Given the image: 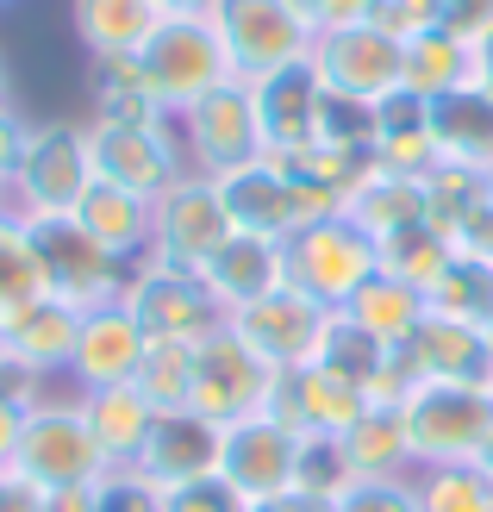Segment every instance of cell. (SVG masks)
Here are the masks:
<instances>
[{"mask_svg":"<svg viewBox=\"0 0 493 512\" xmlns=\"http://www.w3.org/2000/svg\"><path fill=\"white\" fill-rule=\"evenodd\" d=\"M163 500H169V512H244V500L231 494L219 475H206V481H188V488H169Z\"/></svg>","mask_w":493,"mask_h":512,"instance_id":"obj_45","label":"cell"},{"mask_svg":"<svg viewBox=\"0 0 493 512\" xmlns=\"http://www.w3.org/2000/svg\"><path fill=\"white\" fill-rule=\"evenodd\" d=\"M437 32H450L456 44H481L493 32V0H444V13H437Z\"/></svg>","mask_w":493,"mask_h":512,"instance_id":"obj_44","label":"cell"},{"mask_svg":"<svg viewBox=\"0 0 493 512\" xmlns=\"http://www.w3.org/2000/svg\"><path fill=\"white\" fill-rule=\"evenodd\" d=\"M344 213L375 244H387V238L412 232V225H425V182H419V175H387V169H375L369 182L344 200Z\"/></svg>","mask_w":493,"mask_h":512,"instance_id":"obj_30","label":"cell"},{"mask_svg":"<svg viewBox=\"0 0 493 512\" xmlns=\"http://www.w3.org/2000/svg\"><path fill=\"white\" fill-rule=\"evenodd\" d=\"M219 444H225V431L206 425L200 413H157V431H150V444H144V456L132 469L169 494V488H188V481L219 475Z\"/></svg>","mask_w":493,"mask_h":512,"instance_id":"obj_21","label":"cell"},{"mask_svg":"<svg viewBox=\"0 0 493 512\" xmlns=\"http://www.w3.org/2000/svg\"><path fill=\"white\" fill-rule=\"evenodd\" d=\"M219 0H157V13L163 19H200V13H213Z\"/></svg>","mask_w":493,"mask_h":512,"instance_id":"obj_51","label":"cell"},{"mask_svg":"<svg viewBox=\"0 0 493 512\" xmlns=\"http://www.w3.org/2000/svg\"><path fill=\"white\" fill-rule=\"evenodd\" d=\"M138 75H144V88L163 100V113H188L194 100H206L213 88L225 82H238L231 75V57H225V44L213 32V19H163L157 32H150V44L138 50Z\"/></svg>","mask_w":493,"mask_h":512,"instance_id":"obj_6","label":"cell"},{"mask_svg":"<svg viewBox=\"0 0 493 512\" xmlns=\"http://www.w3.org/2000/svg\"><path fill=\"white\" fill-rule=\"evenodd\" d=\"M7 469L25 475L44 494H63V488H94L113 463H107V450H100V438L82 419V400L69 388H44L19 419V444H13Z\"/></svg>","mask_w":493,"mask_h":512,"instance_id":"obj_1","label":"cell"},{"mask_svg":"<svg viewBox=\"0 0 493 512\" xmlns=\"http://www.w3.org/2000/svg\"><path fill=\"white\" fill-rule=\"evenodd\" d=\"M219 194H225L231 225H238L244 238H269V244H288L306 219H325V207L306 194V182L275 157H256L244 169L219 175Z\"/></svg>","mask_w":493,"mask_h":512,"instance_id":"obj_13","label":"cell"},{"mask_svg":"<svg viewBox=\"0 0 493 512\" xmlns=\"http://www.w3.org/2000/svg\"><path fill=\"white\" fill-rule=\"evenodd\" d=\"M356 488V469L337 438H300V475H294V500L313 506H337Z\"/></svg>","mask_w":493,"mask_h":512,"instance_id":"obj_40","label":"cell"},{"mask_svg":"<svg viewBox=\"0 0 493 512\" xmlns=\"http://www.w3.org/2000/svg\"><path fill=\"white\" fill-rule=\"evenodd\" d=\"M94 119H107V125H169L163 113V100L144 88V75L132 57H107V63H94Z\"/></svg>","mask_w":493,"mask_h":512,"instance_id":"obj_32","label":"cell"},{"mask_svg":"<svg viewBox=\"0 0 493 512\" xmlns=\"http://www.w3.org/2000/svg\"><path fill=\"white\" fill-rule=\"evenodd\" d=\"M425 294L419 288H406V281H394V275H369L362 288L350 294V306H344V319L356 325V331H369L375 344H387V350H400L412 331L425 325Z\"/></svg>","mask_w":493,"mask_h":512,"instance_id":"obj_29","label":"cell"},{"mask_svg":"<svg viewBox=\"0 0 493 512\" xmlns=\"http://www.w3.org/2000/svg\"><path fill=\"white\" fill-rule=\"evenodd\" d=\"M200 281H206V294H213V306L231 319V313H244L256 300H269L275 288H288V263H281V244L238 232L213 263L200 269Z\"/></svg>","mask_w":493,"mask_h":512,"instance_id":"obj_24","label":"cell"},{"mask_svg":"<svg viewBox=\"0 0 493 512\" xmlns=\"http://www.w3.org/2000/svg\"><path fill=\"white\" fill-rule=\"evenodd\" d=\"M412 500H419V512H493V481L475 463L412 469Z\"/></svg>","mask_w":493,"mask_h":512,"instance_id":"obj_38","label":"cell"},{"mask_svg":"<svg viewBox=\"0 0 493 512\" xmlns=\"http://www.w3.org/2000/svg\"><path fill=\"white\" fill-rule=\"evenodd\" d=\"M481 175H487V194H493V157H487V169H481Z\"/></svg>","mask_w":493,"mask_h":512,"instance_id":"obj_56","label":"cell"},{"mask_svg":"<svg viewBox=\"0 0 493 512\" xmlns=\"http://www.w3.org/2000/svg\"><path fill=\"white\" fill-rule=\"evenodd\" d=\"M469 88V44H456L450 32H419L406 38V94L437 100Z\"/></svg>","mask_w":493,"mask_h":512,"instance_id":"obj_34","label":"cell"},{"mask_svg":"<svg viewBox=\"0 0 493 512\" xmlns=\"http://www.w3.org/2000/svg\"><path fill=\"white\" fill-rule=\"evenodd\" d=\"M331 512H419V500H412V481H356Z\"/></svg>","mask_w":493,"mask_h":512,"instance_id":"obj_42","label":"cell"},{"mask_svg":"<svg viewBox=\"0 0 493 512\" xmlns=\"http://www.w3.org/2000/svg\"><path fill=\"white\" fill-rule=\"evenodd\" d=\"M0 7H13V0H0Z\"/></svg>","mask_w":493,"mask_h":512,"instance_id":"obj_57","label":"cell"},{"mask_svg":"<svg viewBox=\"0 0 493 512\" xmlns=\"http://www.w3.org/2000/svg\"><path fill=\"white\" fill-rule=\"evenodd\" d=\"M456 250L469 256V263L493 269V200H487V207H481V213H475V219H469V225L456 232Z\"/></svg>","mask_w":493,"mask_h":512,"instance_id":"obj_47","label":"cell"},{"mask_svg":"<svg viewBox=\"0 0 493 512\" xmlns=\"http://www.w3.org/2000/svg\"><path fill=\"white\" fill-rule=\"evenodd\" d=\"M88 512H169V500H163L157 481H144L138 469H107L88 488Z\"/></svg>","mask_w":493,"mask_h":512,"instance_id":"obj_41","label":"cell"},{"mask_svg":"<svg viewBox=\"0 0 493 512\" xmlns=\"http://www.w3.org/2000/svg\"><path fill=\"white\" fill-rule=\"evenodd\" d=\"M306 7H313L319 32H325V25H369L381 13V0H306Z\"/></svg>","mask_w":493,"mask_h":512,"instance_id":"obj_48","label":"cell"},{"mask_svg":"<svg viewBox=\"0 0 493 512\" xmlns=\"http://www.w3.org/2000/svg\"><path fill=\"white\" fill-rule=\"evenodd\" d=\"M331 319H337L331 306L306 300L300 288H275L269 300H256V306H244V313H231L225 325L238 331V338L263 356L275 375H294V369H306V363H319V356H325Z\"/></svg>","mask_w":493,"mask_h":512,"instance_id":"obj_14","label":"cell"},{"mask_svg":"<svg viewBox=\"0 0 493 512\" xmlns=\"http://www.w3.org/2000/svg\"><path fill=\"white\" fill-rule=\"evenodd\" d=\"M38 294H44V269H38L32 238H25V219L0 207V325L25 313Z\"/></svg>","mask_w":493,"mask_h":512,"instance_id":"obj_36","label":"cell"},{"mask_svg":"<svg viewBox=\"0 0 493 512\" xmlns=\"http://www.w3.org/2000/svg\"><path fill=\"white\" fill-rule=\"evenodd\" d=\"M294 475H300V431H288L269 413L225 431L219 481L244 506H256V500H294Z\"/></svg>","mask_w":493,"mask_h":512,"instance_id":"obj_16","label":"cell"},{"mask_svg":"<svg viewBox=\"0 0 493 512\" xmlns=\"http://www.w3.org/2000/svg\"><path fill=\"white\" fill-rule=\"evenodd\" d=\"M19 419H25V406H19V400H0V469L13 463V444H19Z\"/></svg>","mask_w":493,"mask_h":512,"instance_id":"obj_49","label":"cell"},{"mask_svg":"<svg viewBox=\"0 0 493 512\" xmlns=\"http://www.w3.org/2000/svg\"><path fill=\"white\" fill-rule=\"evenodd\" d=\"M13 100V75H7V57H0V107Z\"/></svg>","mask_w":493,"mask_h":512,"instance_id":"obj_53","label":"cell"},{"mask_svg":"<svg viewBox=\"0 0 493 512\" xmlns=\"http://www.w3.org/2000/svg\"><path fill=\"white\" fill-rule=\"evenodd\" d=\"M25 138H32V119H25L13 100L0 107V188L13 182V169H19V157H25Z\"/></svg>","mask_w":493,"mask_h":512,"instance_id":"obj_46","label":"cell"},{"mask_svg":"<svg viewBox=\"0 0 493 512\" xmlns=\"http://www.w3.org/2000/svg\"><path fill=\"white\" fill-rule=\"evenodd\" d=\"M475 469H481V475L493 481V438H487V450H481V463H475Z\"/></svg>","mask_w":493,"mask_h":512,"instance_id":"obj_54","label":"cell"},{"mask_svg":"<svg viewBox=\"0 0 493 512\" xmlns=\"http://www.w3.org/2000/svg\"><path fill=\"white\" fill-rule=\"evenodd\" d=\"M306 69L331 100H350V107H375V100L406 88V44L381 25H325L306 50Z\"/></svg>","mask_w":493,"mask_h":512,"instance_id":"obj_7","label":"cell"},{"mask_svg":"<svg viewBox=\"0 0 493 512\" xmlns=\"http://www.w3.org/2000/svg\"><path fill=\"white\" fill-rule=\"evenodd\" d=\"M419 182H425V225H431V232H444L450 244H456L462 225H469L493 200L487 194V175L481 169H462V163H431Z\"/></svg>","mask_w":493,"mask_h":512,"instance_id":"obj_33","label":"cell"},{"mask_svg":"<svg viewBox=\"0 0 493 512\" xmlns=\"http://www.w3.org/2000/svg\"><path fill=\"white\" fill-rule=\"evenodd\" d=\"M256 88V119H263V157L300 163L325 144V88L313 82V69H281Z\"/></svg>","mask_w":493,"mask_h":512,"instance_id":"obj_18","label":"cell"},{"mask_svg":"<svg viewBox=\"0 0 493 512\" xmlns=\"http://www.w3.org/2000/svg\"><path fill=\"white\" fill-rule=\"evenodd\" d=\"M275 369L256 356L231 325H219L213 338L194 344V394H188V413H200L206 425H244V419H263L269 400H275Z\"/></svg>","mask_w":493,"mask_h":512,"instance_id":"obj_8","label":"cell"},{"mask_svg":"<svg viewBox=\"0 0 493 512\" xmlns=\"http://www.w3.org/2000/svg\"><path fill=\"white\" fill-rule=\"evenodd\" d=\"M238 238V225L225 213V194L213 175H181V182L157 200V238H150V256H163L175 269H206L213 256Z\"/></svg>","mask_w":493,"mask_h":512,"instance_id":"obj_15","label":"cell"},{"mask_svg":"<svg viewBox=\"0 0 493 512\" xmlns=\"http://www.w3.org/2000/svg\"><path fill=\"white\" fill-rule=\"evenodd\" d=\"M400 425L412 444V469L481 463L493 438V381H419L400 400Z\"/></svg>","mask_w":493,"mask_h":512,"instance_id":"obj_2","label":"cell"},{"mask_svg":"<svg viewBox=\"0 0 493 512\" xmlns=\"http://www.w3.org/2000/svg\"><path fill=\"white\" fill-rule=\"evenodd\" d=\"M300 512H331V506H313V500H300Z\"/></svg>","mask_w":493,"mask_h":512,"instance_id":"obj_55","label":"cell"},{"mask_svg":"<svg viewBox=\"0 0 493 512\" xmlns=\"http://www.w3.org/2000/svg\"><path fill=\"white\" fill-rule=\"evenodd\" d=\"M431 144L437 163H462V169H487L493 157V100L469 82L456 94L431 100Z\"/></svg>","mask_w":493,"mask_h":512,"instance_id":"obj_28","label":"cell"},{"mask_svg":"<svg viewBox=\"0 0 493 512\" xmlns=\"http://www.w3.org/2000/svg\"><path fill=\"white\" fill-rule=\"evenodd\" d=\"M362 413H369V388L337 375L331 363H306L294 375H281L269 400V419H281L300 438H344Z\"/></svg>","mask_w":493,"mask_h":512,"instance_id":"obj_17","label":"cell"},{"mask_svg":"<svg viewBox=\"0 0 493 512\" xmlns=\"http://www.w3.org/2000/svg\"><path fill=\"white\" fill-rule=\"evenodd\" d=\"M369 157L387 175H425L437 163V144H431V100L419 94H387L369 107Z\"/></svg>","mask_w":493,"mask_h":512,"instance_id":"obj_25","label":"cell"},{"mask_svg":"<svg viewBox=\"0 0 493 512\" xmlns=\"http://www.w3.org/2000/svg\"><path fill=\"white\" fill-rule=\"evenodd\" d=\"M450 263H456V244L444 232H431V225H412V232L381 244V275H394V281H406V288H419V294H431Z\"/></svg>","mask_w":493,"mask_h":512,"instance_id":"obj_35","label":"cell"},{"mask_svg":"<svg viewBox=\"0 0 493 512\" xmlns=\"http://www.w3.org/2000/svg\"><path fill=\"white\" fill-rule=\"evenodd\" d=\"M337 444H344L356 481H412V444H406L400 406H369Z\"/></svg>","mask_w":493,"mask_h":512,"instance_id":"obj_31","label":"cell"},{"mask_svg":"<svg viewBox=\"0 0 493 512\" xmlns=\"http://www.w3.org/2000/svg\"><path fill=\"white\" fill-rule=\"evenodd\" d=\"M281 263H288V288L331 306V313H344L362 281L381 275V244L362 232L350 213H325V219H306L300 232L281 244Z\"/></svg>","mask_w":493,"mask_h":512,"instance_id":"obj_4","label":"cell"},{"mask_svg":"<svg viewBox=\"0 0 493 512\" xmlns=\"http://www.w3.org/2000/svg\"><path fill=\"white\" fill-rule=\"evenodd\" d=\"M75 225L113 256V263H144L150 256V238H157V200H144V194H125L113 182H94L82 194V207H75Z\"/></svg>","mask_w":493,"mask_h":512,"instance_id":"obj_23","label":"cell"},{"mask_svg":"<svg viewBox=\"0 0 493 512\" xmlns=\"http://www.w3.org/2000/svg\"><path fill=\"white\" fill-rule=\"evenodd\" d=\"M75 400H82V419H88V431L100 438V450H107V463L113 469H132L138 456H144V444H150V431H157V406H150L132 381L75 394Z\"/></svg>","mask_w":493,"mask_h":512,"instance_id":"obj_27","label":"cell"},{"mask_svg":"<svg viewBox=\"0 0 493 512\" xmlns=\"http://www.w3.org/2000/svg\"><path fill=\"white\" fill-rule=\"evenodd\" d=\"M94 188V163H88V132L82 125H50L32 119L25 157L13 169V182L0 188V207L19 219H63L82 207V194Z\"/></svg>","mask_w":493,"mask_h":512,"instance_id":"obj_5","label":"cell"},{"mask_svg":"<svg viewBox=\"0 0 493 512\" xmlns=\"http://www.w3.org/2000/svg\"><path fill=\"white\" fill-rule=\"evenodd\" d=\"M82 132H88L94 182H113L125 194L163 200L181 175H188V157H181V138H175V119L169 125H107V119H88Z\"/></svg>","mask_w":493,"mask_h":512,"instance_id":"obj_11","label":"cell"},{"mask_svg":"<svg viewBox=\"0 0 493 512\" xmlns=\"http://www.w3.org/2000/svg\"><path fill=\"white\" fill-rule=\"evenodd\" d=\"M244 512H300V500H256V506H244Z\"/></svg>","mask_w":493,"mask_h":512,"instance_id":"obj_52","label":"cell"},{"mask_svg":"<svg viewBox=\"0 0 493 512\" xmlns=\"http://www.w3.org/2000/svg\"><path fill=\"white\" fill-rule=\"evenodd\" d=\"M132 388L157 406V413H188L194 394V344H150L132 375Z\"/></svg>","mask_w":493,"mask_h":512,"instance_id":"obj_37","label":"cell"},{"mask_svg":"<svg viewBox=\"0 0 493 512\" xmlns=\"http://www.w3.org/2000/svg\"><path fill=\"white\" fill-rule=\"evenodd\" d=\"M119 300H125V313L138 319V331L150 344H200V338H213L225 325V313L213 306V294H206V281L194 269L163 263V256L132 263Z\"/></svg>","mask_w":493,"mask_h":512,"instance_id":"obj_9","label":"cell"},{"mask_svg":"<svg viewBox=\"0 0 493 512\" xmlns=\"http://www.w3.org/2000/svg\"><path fill=\"white\" fill-rule=\"evenodd\" d=\"M469 82H475V88L493 100V32H487V38L469 50Z\"/></svg>","mask_w":493,"mask_h":512,"instance_id":"obj_50","label":"cell"},{"mask_svg":"<svg viewBox=\"0 0 493 512\" xmlns=\"http://www.w3.org/2000/svg\"><path fill=\"white\" fill-rule=\"evenodd\" d=\"M75 331H82V306H69L57 294H38L25 313H13L7 325H0V356L32 375V381H57L69 375V356H75Z\"/></svg>","mask_w":493,"mask_h":512,"instance_id":"obj_20","label":"cell"},{"mask_svg":"<svg viewBox=\"0 0 493 512\" xmlns=\"http://www.w3.org/2000/svg\"><path fill=\"white\" fill-rule=\"evenodd\" d=\"M425 306H431V313H444V319H469V325H487L493 331V269L469 263V256L456 250V263L425 294Z\"/></svg>","mask_w":493,"mask_h":512,"instance_id":"obj_39","label":"cell"},{"mask_svg":"<svg viewBox=\"0 0 493 512\" xmlns=\"http://www.w3.org/2000/svg\"><path fill=\"white\" fill-rule=\"evenodd\" d=\"M437 13H444V0H381L375 25L406 44V38H419V32H437Z\"/></svg>","mask_w":493,"mask_h":512,"instance_id":"obj_43","label":"cell"},{"mask_svg":"<svg viewBox=\"0 0 493 512\" xmlns=\"http://www.w3.org/2000/svg\"><path fill=\"white\" fill-rule=\"evenodd\" d=\"M206 19H213L238 82H269L281 69H300L319 38V19L306 0H219Z\"/></svg>","mask_w":493,"mask_h":512,"instance_id":"obj_3","label":"cell"},{"mask_svg":"<svg viewBox=\"0 0 493 512\" xmlns=\"http://www.w3.org/2000/svg\"><path fill=\"white\" fill-rule=\"evenodd\" d=\"M25 238H32V250H38V269H44V294H57V300H69V306H107V300H119V288H125V263H113L107 250H100L82 225H75V213H63V219H25Z\"/></svg>","mask_w":493,"mask_h":512,"instance_id":"obj_12","label":"cell"},{"mask_svg":"<svg viewBox=\"0 0 493 512\" xmlns=\"http://www.w3.org/2000/svg\"><path fill=\"white\" fill-rule=\"evenodd\" d=\"M157 25H163L157 0H69V32L88 50V63L138 57Z\"/></svg>","mask_w":493,"mask_h":512,"instance_id":"obj_26","label":"cell"},{"mask_svg":"<svg viewBox=\"0 0 493 512\" xmlns=\"http://www.w3.org/2000/svg\"><path fill=\"white\" fill-rule=\"evenodd\" d=\"M144 350H150V338L138 331V319L125 313V300L88 306V313H82V331H75V356H69L63 388H69V394L119 388V381H132V375H138Z\"/></svg>","mask_w":493,"mask_h":512,"instance_id":"obj_19","label":"cell"},{"mask_svg":"<svg viewBox=\"0 0 493 512\" xmlns=\"http://www.w3.org/2000/svg\"><path fill=\"white\" fill-rule=\"evenodd\" d=\"M400 350L419 381H493V331L487 325L425 313V325Z\"/></svg>","mask_w":493,"mask_h":512,"instance_id":"obj_22","label":"cell"},{"mask_svg":"<svg viewBox=\"0 0 493 512\" xmlns=\"http://www.w3.org/2000/svg\"><path fill=\"white\" fill-rule=\"evenodd\" d=\"M175 138L194 175H231L263 157V119H256V88L250 82H225L206 100H194L188 113H175Z\"/></svg>","mask_w":493,"mask_h":512,"instance_id":"obj_10","label":"cell"}]
</instances>
